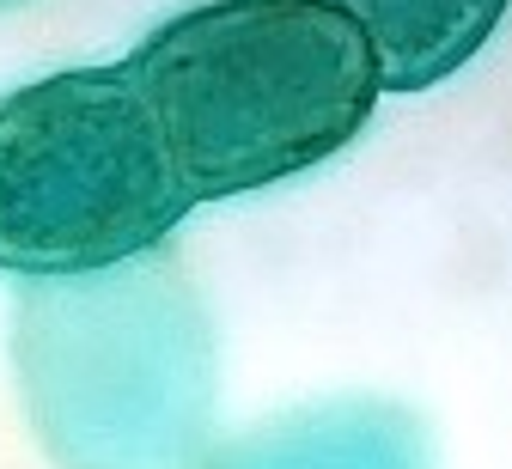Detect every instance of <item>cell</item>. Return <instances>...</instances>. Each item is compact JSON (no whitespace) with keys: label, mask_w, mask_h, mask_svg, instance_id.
<instances>
[{"label":"cell","mask_w":512,"mask_h":469,"mask_svg":"<svg viewBox=\"0 0 512 469\" xmlns=\"http://www.w3.org/2000/svg\"><path fill=\"white\" fill-rule=\"evenodd\" d=\"M196 214L128 67H61L0 98V275L74 281L159 256Z\"/></svg>","instance_id":"3957f363"},{"label":"cell","mask_w":512,"mask_h":469,"mask_svg":"<svg viewBox=\"0 0 512 469\" xmlns=\"http://www.w3.org/2000/svg\"><path fill=\"white\" fill-rule=\"evenodd\" d=\"M196 201L256 195L336 159L384 86L336 0H202L122 55Z\"/></svg>","instance_id":"6da1fadb"},{"label":"cell","mask_w":512,"mask_h":469,"mask_svg":"<svg viewBox=\"0 0 512 469\" xmlns=\"http://www.w3.org/2000/svg\"><path fill=\"white\" fill-rule=\"evenodd\" d=\"M13 384L55 469H202L220 445V335L171 256L25 281Z\"/></svg>","instance_id":"7a4b0ae2"},{"label":"cell","mask_w":512,"mask_h":469,"mask_svg":"<svg viewBox=\"0 0 512 469\" xmlns=\"http://www.w3.org/2000/svg\"><path fill=\"white\" fill-rule=\"evenodd\" d=\"M360 25L384 92H427L488 49L512 0H336Z\"/></svg>","instance_id":"5b68a950"},{"label":"cell","mask_w":512,"mask_h":469,"mask_svg":"<svg viewBox=\"0 0 512 469\" xmlns=\"http://www.w3.org/2000/svg\"><path fill=\"white\" fill-rule=\"evenodd\" d=\"M13 7H31V0H0V13H13Z\"/></svg>","instance_id":"8992f818"},{"label":"cell","mask_w":512,"mask_h":469,"mask_svg":"<svg viewBox=\"0 0 512 469\" xmlns=\"http://www.w3.org/2000/svg\"><path fill=\"white\" fill-rule=\"evenodd\" d=\"M202 469H439L433 433L391 396H324L220 439Z\"/></svg>","instance_id":"277c9868"}]
</instances>
